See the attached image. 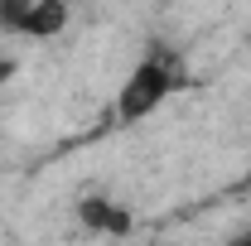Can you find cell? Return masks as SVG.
Returning a JSON list of instances; mask_svg holds the SVG:
<instances>
[{
  "label": "cell",
  "instance_id": "cell-1",
  "mask_svg": "<svg viewBox=\"0 0 251 246\" xmlns=\"http://www.w3.org/2000/svg\"><path fill=\"white\" fill-rule=\"evenodd\" d=\"M188 87V58L179 49H169V44H155L145 58L130 68V77L121 82V92H116V116L126 125L145 121V116H155L159 106L169 101V97H179Z\"/></svg>",
  "mask_w": 251,
  "mask_h": 246
},
{
  "label": "cell",
  "instance_id": "cell-2",
  "mask_svg": "<svg viewBox=\"0 0 251 246\" xmlns=\"http://www.w3.org/2000/svg\"><path fill=\"white\" fill-rule=\"evenodd\" d=\"M77 222L87 227V232H106V237H126L130 227H135V213L116 203V198H106V193H87L82 203H77Z\"/></svg>",
  "mask_w": 251,
  "mask_h": 246
},
{
  "label": "cell",
  "instance_id": "cell-3",
  "mask_svg": "<svg viewBox=\"0 0 251 246\" xmlns=\"http://www.w3.org/2000/svg\"><path fill=\"white\" fill-rule=\"evenodd\" d=\"M68 0H29L25 5V15L15 20V34H25V39H53V34L68 29Z\"/></svg>",
  "mask_w": 251,
  "mask_h": 246
},
{
  "label": "cell",
  "instance_id": "cell-4",
  "mask_svg": "<svg viewBox=\"0 0 251 246\" xmlns=\"http://www.w3.org/2000/svg\"><path fill=\"white\" fill-rule=\"evenodd\" d=\"M15 73H20V63L10 58V53H0V82H10V77H15Z\"/></svg>",
  "mask_w": 251,
  "mask_h": 246
},
{
  "label": "cell",
  "instance_id": "cell-5",
  "mask_svg": "<svg viewBox=\"0 0 251 246\" xmlns=\"http://www.w3.org/2000/svg\"><path fill=\"white\" fill-rule=\"evenodd\" d=\"M227 246H251V232H242V237H232Z\"/></svg>",
  "mask_w": 251,
  "mask_h": 246
},
{
  "label": "cell",
  "instance_id": "cell-6",
  "mask_svg": "<svg viewBox=\"0 0 251 246\" xmlns=\"http://www.w3.org/2000/svg\"><path fill=\"white\" fill-rule=\"evenodd\" d=\"M247 188H251V174H247Z\"/></svg>",
  "mask_w": 251,
  "mask_h": 246
}]
</instances>
